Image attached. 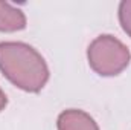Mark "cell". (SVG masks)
Masks as SVG:
<instances>
[{"instance_id": "cell-4", "label": "cell", "mask_w": 131, "mask_h": 130, "mask_svg": "<svg viewBox=\"0 0 131 130\" xmlns=\"http://www.w3.org/2000/svg\"><path fill=\"white\" fill-rule=\"evenodd\" d=\"M26 28V15L20 8L0 0V32H17Z\"/></svg>"}, {"instance_id": "cell-3", "label": "cell", "mask_w": 131, "mask_h": 130, "mask_svg": "<svg viewBox=\"0 0 131 130\" xmlns=\"http://www.w3.org/2000/svg\"><path fill=\"white\" fill-rule=\"evenodd\" d=\"M58 130H99L98 123L84 110L67 109L58 115Z\"/></svg>"}, {"instance_id": "cell-5", "label": "cell", "mask_w": 131, "mask_h": 130, "mask_svg": "<svg viewBox=\"0 0 131 130\" xmlns=\"http://www.w3.org/2000/svg\"><path fill=\"white\" fill-rule=\"evenodd\" d=\"M117 17L124 32L131 38V0H124L119 3Z\"/></svg>"}, {"instance_id": "cell-2", "label": "cell", "mask_w": 131, "mask_h": 130, "mask_svg": "<svg viewBox=\"0 0 131 130\" xmlns=\"http://www.w3.org/2000/svg\"><path fill=\"white\" fill-rule=\"evenodd\" d=\"M90 67L101 77H116L125 70L131 61L130 49L110 34L98 35L87 49Z\"/></svg>"}, {"instance_id": "cell-6", "label": "cell", "mask_w": 131, "mask_h": 130, "mask_svg": "<svg viewBox=\"0 0 131 130\" xmlns=\"http://www.w3.org/2000/svg\"><path fill=\"white\" fill-rule=\"evenodd\" d=\"M6 104H8V98H6V95H5V92L0 89V112L6 107Z\"/></svg>"}, {"instance_id": "cell-1", "label": "cell", "mask_w": 131, "mask_h": 130, "mask_svg": "<svg viewBox=\"0 0 131 130\" xmlns=\"http://www.w3.org/2000/svg\"><path fill=\"white\" fill-rule=\"evenodd\" d=\"M0 72L18 89L37 94L49 81V67L43 55L28 43H0Z\"/></svg>"}]
</instances>
